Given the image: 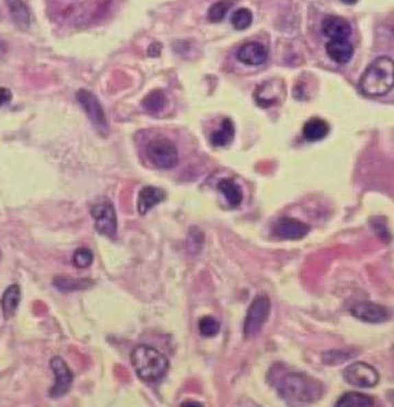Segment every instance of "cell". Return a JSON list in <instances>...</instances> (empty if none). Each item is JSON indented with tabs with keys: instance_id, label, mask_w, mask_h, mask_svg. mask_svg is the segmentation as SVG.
Masks as SVG:
<instances>
[{
	"instance_id": "cell-1",
	"label": "cell",
	"mask_w": 394,
	"mask_h": 407,
	"mask_svg": "<svg viewBox=\"0 0 394 407\" xmlns=\"http://www.w3.org/2000/svg\"><path fill=\"white\" fill-rule=\"evenodd\" d=\"M268 382L278 397L290 406L314 404L324 394L323 384L318 379L281 362L268 370Z\"/></svg>"
},
{
	"instance_id": "cell-2",
	"label": "cell",
	"mask_w": 394,
	"mask_h": 407,
	"mask_svg": "<svg viewBox=\"0 0 394 407\" xmlns=\"http://www.w3.org/2000/svg\"><path fill=\"white\" fill-rule=\"evenodd\" d=\"M130 362L137 377L145 382L161 380L170 369L169 359L148 345L136 346L130 353Z\"/></svg>"
},
{
	"instance_id": "cell-3",
	"label": "cell",
	"mask_w": 394,
	"mask_h": 407,
	"mask_svg": "<svg viewBox=\"0 0 394 407\" xmlns=\"http://www.w3.org/2000/svg\"><path fill=\"white\" fill-rule=\"evenodd\" d=\"M394 84V64L391 57L373 60L362 73L359 86L368 97H381L391 91Z\"/></svg>"
},
{
	"instance_id": "cell-4",
	"label": "cell",
	"mask_w": 394,
	"mask_h": 407,
	"mask_svg": "<svg viewBox=\"0 0 394 407\" xmlns=\"http://www.w3.org/2000/svg\"><path fill=\"white\" fill-rule=\"evenodd\" d=\"M270 311V301L268 296L259 294L254 298L246 311L243 323V336L246 340L253 338L259 334L265 322L268 321Z\"/></svg>"
},
{
	"instance_id": "cell-5",
	"label": "cell",
	"mask_w": 394,
	"mask_h": 407,
	"mask_svg": "<svg viewBox=\"0 0 394 407\" xmlns=\"http://www.w3.org/2000/svg\"><path fill=\"white\" fill-rule=\"evenodd\" d=\"M146 156L154 167L162 170H169L176 167L178 162V149L176 145L165 138H156L147 143Z\"/></svg>"
},
{
	"instance_id": "cell-6",
	"label": "cell",
	"mask_w": 394,
	"mask_h": 407,
	"mask_svg": "<svg viewBox=\"0 0 394 407\" xmlns=\"http://www.w3.org/2000/svg\"><path fill=\"white\" fill-rule=\"evenodd\" d=\"M91 216L97 233L113 239L117 232V211L108 200L97 202L91 207Z\"/></svg>"
},
{
	"instance_id": "cell-7",
	"label": "cell",
	"mask_w": 394,
	"mask_h": 407,
	"mask_svg": "<svg viewBox=\"0 0 394 407\" xmlns=\"http://www.w3.org/2000/svg\"><path fill=\"white\" fill-rule=\"evenodd\" d=\"M344 379L351 386L357 388H373L380 381L379 372L367 362H357L344 370Z\"/></svg>"
},
{
	"instance_id": "cell-8",
	"label": "cell",
	"mask_w": 394,
	"mask_h": 407,
	"mask_svg": "<svg viewBox=\"0 0 394 407\" xmlns=\"http://www.w3.org/2000/svg\"><path fill=\"white\" fill-rule=\"evenodd\" d=\"M76 97L81 108L89 117L92 124L95 125V128L102 132L108 130L106 112L100 100L92 92L84 89L79 90L76 93Z\"/></svg>"
},
{
	"instance_id": "cell-9",
	"label": "cell",
	"mask_w": 394,
	"mask_h": 407,
	"mask_svg": "<svg viewBox=\"0 0 394 407\" xmlns=\"http://www.w3.org/2000/svg\"><path fill=\"white\" fill-rule=\"evenodd\" d=\"M309 232H310L309 224L289 217L278 219L272 226V235L279 240H301L309 235Z\"/></svg>"
},
{
	"instance_id": "cell-10",
	"label": "cell",
	"mask_w": 394,
	"mask_h": 407,
	"mask_svg": "<svg viewBox=\"0 0 394 407\" xmlns=\"http://www.w3.org/2000/svg\"><path fill=\"white\" fill-rule=\"evenodd\" d=\"M351 316L364 323L379 324L389 321L390 312L384 305L375 302L360 301L351 305Z\"/></svg>"
},
{
	"instance_id": "cell-11",
	"label": "cell",
	"mask_w": 394,
	"mask_h": 407,
	"mask_svg": "<svg viewBox=\"0 0 394 407\" xmlns=\"http://www.w3.org/2000/svg\"><path fill=\"white\" fill-rule=\"evenodd\" d=\"M49 367L55 375L54 386L49 390V395L55 399L64 397L71 388L73 381V373L68 367L65 360L58 356L51 359Z\"/></svg>"
},
{
	"instance_id": "cell-12",
	"label": "cell",
	"mask_w": 394,
	"mask_h": 407,
	"mask_svg": "<svg viewBox=\"0 0 394 407\" xmlns=\"http://www.w3.org/2000/svg\"><path fill=\"white\" fill-rule=\"evenodd\" d=\"M268 49L259 42H248V43L243 44L237 51V60L244 65H262L268 60Z\"/></svg>"
},
{
	"instance_id": "cell-13",
	"label": "cell",
	"mask_w": 394,
	"mask_h": 407,
	"mask_svg": "<svg viewBox=\"0 0 394 407\" xmlns=\"http://www.w3.org/2000/svg\"><path fill=\"white\" fill-rule=\"evenodd\" d=\"M285 93V86L281 80L266 81L262 86L257 88L255 92V100L262 108L273 106L281 100V95Z\"/></svg>"
},
{
	"instance_id": "cell-14",
	"label": "cell",
	"mask_w": 394,
	"mask_h": 407,
	"mask_svg": "<svg viewBox=\"0 0 394 407\" xmlns=\"http://www.w3.org/2000/svg\"><path fill=\"white\" fill-rule=\"evenodd\" d=\"M167 198V193L156 186H145L138 194L137 209L141 215H146L154 206Z\"/></svg>"
},
{
	"instance_id": "cell-15",
	"label": "cell",
	"mask_w": 394,
	"mask_h": 407,
	"mask_svg": "<svg viewBox=\"0 0 394 407\" xmlns=\"http://www.w3.org/2000/svg\"><path fill=\"white\" fill-rule=\"evenodd\" d=\"M321 29L324 36L331 40L347 38L351 34V23L342 16H329L324 18Z\"/></svg>"
},
{
	"instance_id": "cell-16",
	"label": "cell",
	"mask_w": 394,
	"mask_h": 407,
	"mask_svg": "<svg viewBox=\"0 0 394 407\" xmlns=\"http://www.w3.org/2000/svg\"><path fill=\"white\" fill-rule=\"evenodd\" d=\"M327 53L338 64H347L354 55V47L347 38H336L327 44Z\"/></svg>"
},
{
	"instance_id": "cell-17",
	"label": "cell",
	"mask_w": 394,
	"mask_h": 407,
	"mask_svg": "<svg viewBox=\"0 0 394 407\" xmlns=\"http://www.w3.org/2000/svg\"><path fill=\"white\" fill-rule=\"evenodd\" d=\"M20 301H21V289L18 283H12L5 289L0 301L5 320L12 318L16 314Z\"/></svg>"
},
{
	"instance_id": "cell-18",
	"label": "cell",
	"mask_w": 394,
	"mask_h": 407,
	"mask_svg": "<svg viewBox=\"0 0 394 407\" xmlns=\"http://www.w3.org/2000/svg\"><path fill=\"white\" fill-rule=\"evenodd\" d=\"M219 191L224 195L230 207L237 208L243 200V191L239 184L235 183L233 178H222L218 183Z\"/></svg>"
},
{
	"instance_id": "cell-19",
	"label": "cell",
	"mask_w": 394,
	"mask_h": 407,
	"mask_svg": "<svg viewBox=\"0 0 394 407\" xmlns=\"http://www.w3.org/2000/svg\"><path fill=\"white\" fill-rule=\"evenodd\" d=\"M303 132L305 139L308 141H321L329 135V125L324 119L314 117L305 123Z\"/></svg>"
},
{
	"instance_id": "cell-20",
	"label": "cell",
	"mask_w": 394,
	"mask_h": 407,
	"mask_svg": "<svg viewBox=\"0 0 394 407\" xmlns=\"http://www.w3.org/2000/svg\"><path fill=\"white\" fill-rule=\"evenodd\" d=\"M10 11L11 16L16 25L22 29H27L30 25V12L22 0H5Z\"/></svg>"
},
{
	"instance_id": "cell-21",
	"label": "cell",
	"mask_w": 394,
	"mask_h": 407,
	"mask_svg": "<svg viewBox=\"0 0 394 407\" xmlns=\"http://www.w3.org/2000/svg\"><path fill=\"white\" fill-rule=\"evenodd\" d=\"M235 125L230 119H224L222 128L213 132L211 136V141L215 147H226L233 143L235 138Z\"/></svg>"
},
{
	"instance_id": "cell-22",
	"label": "cell",
	"mask_w": 394,
	"mask_h": 407,
	"mask_svg": "<svg viewBox=\"0 0 394 407\" xmlns=\"http://www.w3.org/2000/svg\"><path fill=\"white\" fill-rule=\"evenodd\" d=\"M373 405L375 399L373 397L358 392H347L335 403L336 407H371Z\"/></svg>"
},
{
	"instance_id": "cell-23",
	"label": "cell",
	"mask_w": 394,
	"mask_h": 407,
	"mask_svg": "<svg viewBox=\"0 0 394 407\" xmlns=\"http://www.w3.org/2000/svg\"><path fill=\"white\" fill-rule=\"evenodd\" d=\"M54 285L60 292H69L84 290L93 286V283L90 279H76V278L66 277V276H58L55 278Z\"/></svg>"
},
{
	"instance_id": "cell-24",
	"label": "cell",
	"mask_w": 394,
	"mask_h": 407,
	"mask_svg": "<svg viewBox=\"0 0 394 407\" xmlns=\"http://www.w3.org/2000/svg\"><path fill=\"white\" fill-rule=\"evenodd\" d=\"M167 104V97L161 90H154L143 100V106L150 113H158L165 108Z\"/></svg>"
},
{
	"instance_id": "cell-25",
	"label": "cell",
	"mask_w": 394,
	"mask_h": 407,
	"mask_svg": "<svg viewBox=\"0 0 394 407\" xmlns=\"http://www.w3.org/2000/svg\"><path fill=\"white\" fill-rule=\"evenodd\" d=\"M252 21H253V14L248 8L237 9L231 16V23L235 30H246L252 25Z\"/></svg>"
},
{
	"instance_id": "cell-26",
	"label": "cell",
	"mask_w": 394,
	"mask_h": 407,
	"mask_svg": "<svg viewBox=\"0 0 394 407\" xmlns=\"http://www.w3.org/2000/svg\"><path fill=\"white\" fill-rule=\"evenodd\" d=\"M198 329L202 336L215 337L220 332V323L213 316H204L198 322Z\"/></svg>"
},
{
	"instance_id": "cell-27",
	"label": "cell",
	"mask_w": 394,
	"mask_h": 407,
	"mask_svg": "<svg viewBox=\"0 0 394 407\" xmlns=\"http://www.w3.org/2000/svg\"><path fill=\"white\" fill-rule=\"evenodd\" d=\"M230 7H231V3H229L228 0H222V1L213 3L211 8L208 9L207 19L213 23L222 21Z\"/></svg>"
},
{
	"instance_id": "cell-28",
	"label": "cell",
	"mask_w": 394,
	"mask_h": 407,
	"mask_svg": "<svg viewBox=\"0 0 394 407\" xmlns=\"http://www.w3.org/2000/svg\"><path fill=\"white\" fill-rule=\"evenodd\" d=\"M93 253L86 248H79L73 253V263L77 268H88L93 263Z\"/></svg>"
},
{
	"instance_id": "cell-29",
	"label": "cell",
	"mask_w": 394,
	"mask_h": 407,
	"mask_svg": "<svg viewBox=\"0 0 394 407\" xmlns=\"http://www.w3.org/2000/svg\"><path fill=\"white\" fill-rule=\"evenodd\" d=\"M349 357H351V355L345 353V351H327V353H325L323 355V362L329 364H340V362H346V360H349Z\"/></svg>"
},
{
	"instance_id": "cell-30",
	"label": "cell",
	"mask_w": 394,
	"mask_h": 407,
	"mask_svg": "<svg viewBox=\"0 0 394 407\" xmlns=\"http://www.w3.org/2000/svg\"><path fill=\"white\" fill-rule=\"evenodd\" d=\"M373 229H375V233L379 235L380 239L389 242L391 240V235H390L389 230L386 226H384V224H380V222H375L373 224Z\"/></svg>"
},
{
	"instance_id": "cell-31",
	"label": "cell",
	"mask_w": 394,
	"mask_h": 407,
	"mask_svg": "<svg viewBox=\"0 0 394 407\" xmlns=\"http://www.w3.org/2000/svg\"><path fill=\"white\" fill-rule=\"evenodd\" d=\"M11 99H12V93H11L10 90L0 86V106H5L7 103L10 102Z\"/></svg>"
},
{
	"instance_id": "cell-32",
	"label": "cell",
	"mask_w": 394,
	"mask_h": 407,
	"mask_svg": "<svg viewBox=\"0 0 394 407\" xmlns=\"http://www.w3.org/2000/svg\"><path fill=\"white\" fill-rule=\"evenodd\" d=\"M182 406H202V404L197 402H184Z\"/></svg>"
},
{
	"instance_id": "cell-33",
	"label": "cell",
	"mask_w": 394,
	"mask_h": 407,
	"mask_svg": "<svg viewBox=\"0 0 394 407\" xmlns=\"http://www.w3.org/2000/svg\"><path fill=\"white\" fill-rule=\"evenodd\" d=\"M340 1L345 3V5H355L358 0H340Z\"/></svg>"
}]
</instances>
